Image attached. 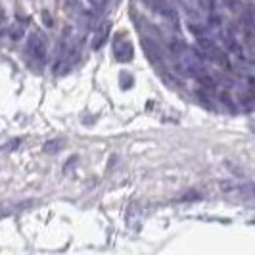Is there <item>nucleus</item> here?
<instances>
[{"label":"nucleus","mask_w":255,"mask_h":255,"mask_svg":"<svg viewBox=\"0 0 255 255\" xmlns=\"http://www.w3.org/2000/svg\"><path fill=\"white\" fill-rule=\"evenodd\" d=\"M108 33H110V23H102V27L98 29V35H96V48H98L104 40H106Z\"/></svg>","instance_id":"4"},{"label":"nucleus","mask_w":255,"mask_h":255,"mask_svg":"<svg viewBox=\"0 0 255 255\" xmlns=\"http://www.w3.org/2000/svg\"><path fill=\"white\" fill-rule=\"evenodd\" d=\"M4 29H6V17H4V12L0 10V35L4 33Z\"/></svg>","instance_id":"6"},{"label":"nucleus","mask_w":255,"mask_h":255,"mask_svg":"<svg viewBox=\"0 0 255 255\" xmlns=\"http://www.w3.org/2000/svg\"><path fill=\"white\" fill-rule=\"evenodd\" d=\"M25 48H27V52H29V56H33L35 60H40V62H44V60H46L48 48H46V40H44L42 35H38V33H31V35L27 37Z\"/></svg>","instance_id":"2"},{"label":"nucleus","mask_w":255,"mask_h":255,"mask_svg":"<svg viewBox=\"0 0 255 255\" xmlns=\"http://www.w3.org/2000/svg\"><path fill=\"white\" fill-rule=\"evenodd\" d=\"M171 50L177 56V71L179 73L186 77H196V79L202 73H205L202 54L198 50H194V48H190L184 40L175 38L171 42Z\"/></svg>","instance_id":"1"},{"label":"nucleus","mask_w":255,"mask_h":255,"mask_svg":"<svg viewBox=\"0 0 255 255\" xmlns=\"http://www.w3.org/2000/svg\"><path fill=\"white\" fill-rule=\"evenodd\" d=\"M223 2L229 6L230 10H234V8H236V0H223Z\"/></svg>","instance_id":"8"},{"label":"nucleus","mask_w":255,"mask_h":255,"mask_svg":"<svg viewBox=\"0 0 255 255\" xmlns=\"http://www.w3.org/2000/svg\"><path fill=\"white\" fill-rule=\"evenodd\" d=\"M114 52H115V58L119 60V62H130L132 60V56H134V50H132V44L128 42V40H117L114 46Z\"/></svg>","instance_id":"3"},{"label":"nucleus","mask_w":255,"mask_h":255,"mask_svg":"<svg viewBox=\"0 0 255 255\" xmlns=\"http://www.w3.org/2000/svg\"><path fill=\"white\" fill-rule=\"evenodd\" d=\"M25 35V25H21V23H15V25H12V29H10V37L12 38H21Z\"/></svg>","instance_id":"5"},{"label":"nucleus","mask_w":255,"mask_h":255,"mask_svg":"<svg viewBox=\"0 0 255 255\" xmlns=\"http://www.w3.org/2000/svg\"><path fill=\"white\" fill-rule=\"evenodd\" d=\"M106 2H108V0H90V4H92L94 8H104Z\"/></svg>","instance_id":"7"}]
</instances>
